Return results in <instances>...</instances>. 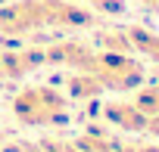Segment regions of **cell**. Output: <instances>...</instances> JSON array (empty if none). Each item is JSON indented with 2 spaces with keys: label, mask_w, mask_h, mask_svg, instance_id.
<instances>
[{
  "label": "cell",
  "mask_w": 159,
  "mask_h": 152,
  "mask_svg": "<svg viewBox=\"0 0 159 152\" xmlns=\"http://www.w3.org/2000/svg\"><path fill=\"white\" fill-rule=\"evenodd\" d=\"M0 3H7V0H0Z\"/></svg>",
  "instance_id": "obj_17"
},
{
  "label": "cell",
  "mask_w": 159,
  "mask_h": 152,
  "mask_svg": "<svg viewBox=\"0 0 159 152\" xmlns=\"http://www.w3.org/2000/svg\"><path fill=\"white\" fill-rule=\"evenodd\" d=\"M0 152H38V146H34V143H28V146H25V143H22V146L16 143V146H7V149H0Z\"/></svg>",
  "instance_id": "obj_14"
},
{
  "label": "cell",
  "mask_w": 159,
  "mask_h": 152,
  "mask_svg": "<svg viewBox=\"0 0 159 152\" xmlns=\"http://www.w3.org/2000/svg\"><path fill=\"white\" fill-rule=\"evenodd\" d=\"M47 65V50L41 44L34 47H7L0 50V81H22L31 71Z\"/></svg>",
  "instance_id": "obj_4"
},
{
  "label": "cell",
  "mask_w": 159,
  "mask_h": 152,
  "mask_svg": "<svg viewBox=\"0 0 159 152\" xmlns=\"http://www.w3.org/2000/svg\"><path fill=\"white\" fill-rule=\"evenodd\" d=\"M44 50H47V62L66 65V68H72V71H81L84 62H88V56L94 53V44L78 40V37H66V40H56V44L44 47Z\"/></svg>",
  "instance_id": "obj_6"
},
{
  "label": "cell",
  "mask_w": 159,
  "mask_h": 152,
  "mask_svg": "<svg viewBox=\"0 0 159 152\" xmlns=\"http://www.w3.org/2000/svg\"><path fill=\"white\" fill-rule=\"evenodd\" d=\"M125 34L131 40L134 56H143L153 65H159V34L153 28H147V25H125Z\"/></svg>",
  "instance_id": "obj_8"
},
{
  "label": "cell",
  "mask_w": 159,
  "mask_h": 152,
  "mask_svg": "<svg viewBox=\"0 0 159 152\" xmlns=\"http://www.w3.org/2000/svg\"><path fill=\"white\" fill-rule=\"evenodd\" d=\"M94 25L97 13L75 0H13V3L7 0L0 3V37L3 40H41L44 31H78Z\"/></svg>",
  "instance_id": "obj_1"
},
{
  "label": "cell",
  "mask_w": 159,
  "mask_h": 152,
  "mask_svg": "<svg viewBox=\"0 0 159 152\" xmlns=\"http://www.w3.org/2000/svg\"><path fill=\"white\" fill-rule=\"evenodd\" d=\"M34 146L38 152H81L72 137H41Z\"/></svg>",
  "instance_id": "obj_11"
},
{
  "label": "cell",
  "mask_w": 159,
  "mask_h": 152,
  "mask_svg": "<svg viewBox=\"0 0 159 152\" xmlns=\"http://www.w3.org/2000/svg\"><path fill=\"white\" fill-rule=\"evenodd\" d=\"M153 78H156V84H159V65H156V68H153Z\"/></svg>",
  "instance_id": "obj_16"
},
{
  "label": "cell",
  "mask_w": 159,
  "mask_h": 152,
  "mask_svg": "<svg viewBox=\"0 0 159 152\" xmlns=\"http://www.w3.org/2000/svg\"><path fill=\"white\" fill-rule=\"evenodd\" d=\"M81 3L100 16H122L125 13V0H81Z\"/></svg>",
  "instance_id": "obj_12"
},
{
  "label": "cell",
  "mask_w": 159,
  "mask_h": 152,
  "mask_svg": "<svg viewBox=\"0 0 159 152\" xmlns=\"http://www.w3.org/2000/svg\"><path fill=\"white\" fill-rule=\"evenodd\" d=\"M91 44L97 50H106V53H134L131 50V40L125 34L122 25H94V34H91Z\"/></svg>",
  "instance_id": "obj_9"
},
{
  "label": "cell",
  "mask_w": 159,
  "mask_h": 152,
  "mask_svg": "<svg viewBox=\"0 0 159 152\" xmlns=\"http://www.w3.org/2000/svg\"><path fill=\"white\" fill-rule=\"evenodd\" d=\"M62 87H66V96L72 103H91V99L103 96V90H106L91 71H69V78H66Z\"/></svg>",
  "instance_id": "obj_7"
},
{
  "label": "cell",
  "mask_w": 159,
  "mask_h": 152,
  "mask_svg": "<svg viewBox=\"0 0 159 152\" xmlns=\"http://www.w3.org/2000/svg\"><path fill=\"white\" fill-rule=\"evenodd\" d=\"M119 140H122V137H112V133L100 130L97 124L75 137V143H78L81 152H119Z\"/></svg>",
  "instance_id": "obj_10"
},
{
  "label": "cell",
  "mask_w": 159,
  "mask_h": 152,
  "mask_svg": "<svg viewBox=\"0 0 159 152\" xmlns=\"http://www.w3.org/2000/svg\"><path fill=\"white\" fill-rule=\"evenodd\" d=\"M147 133H150L153 140H159V115H150V121H147Z\"/></svg>",
  "instance_id": "obj_13"
},
{
  "label": "cell",
  "mask_w": 159,
  "mask_h": 152,
  "mask_svg": "<svg viewBox=\"0 0 159 152\" xmlns=\"http://www.w3.org/2000/svg\"><path fill=\"white\" fill-rule=\"evenodd\" d=\"M10 112L25 127H62L72 121V99L66 90H56L50 84H31L16 90Z\"/></svg>",
  "instance_id": "obj_2"
},
{
  "label": "cell",
  "mask_w": 159,
  "mask_h": 152,
  "mask_svg": "<svg viewBox=\"0 0 159 152\" xmlns=\"http://www.w3.org/2000/svg\"><path fill=\"white\" fill-rule=\"evenodd\" d=\"M137 3L147 10V13H153V16H159V0H137Z\"/></svg>",
  "instance_id": "obj_15"
},
{
  "label": "cell",
  "mask_w": 159,
  "mask_h": 152,
  "mask_svg": "<svg viewBox=\"0 0 159 152\" xmlns=\"http://www.w3.org/2000/svg\"><path fill=\"white\" fill-rule=\"evenodd\" d=\"M81 71H91L106 90H137L147 81V65L134 53H106L97 47Z\"/></svg>",
  "instance_id": "obj_3"
},
{
  "label": "cell",
  "mask_w": 159,
  "mask_h": 152,
  "mask_svg": "<svg viewBox=\"0 0 159 152\" xmlns=\"http://www.w3.org/2000/svg\"><path fill=\"white\" fill-rule=\"evenodd\" d=\"M103 118H106L112 127H119L122 133H131V137L147 133V121H150V115H147L134 99H109V103L103 106Z\"/></svg>",
  "instance_id": "obj_5"
}]
</instances>
